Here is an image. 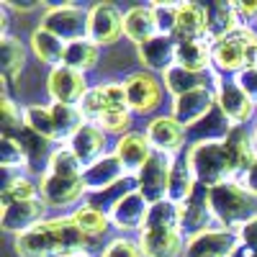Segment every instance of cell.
Here are the masks:
<instances>
[{
    "label": "cell",
    "instance_id": "44dd1931",
    "mask_svg": "<svg viewBox=\"0 0 257 257\" xmlns=\"http://www.w3.org/2000/svg\"><path fill=\"white\" fill-rule=\"evenodd\" d=\"M152 152H155L152 144H149L147 134H142V132H128V134L118 137L116 147H113V155L121 160L128 175H137L147 165V160L152 157Z\"/></svg>",
    "mask_w": 257,
    "mask_h": 257
},
{
    "label": "cell",
    "instance_id": "7c38bea8",
    "mask_svg": "<svg viewBox=\"0 0 257 257\" xmlns=\"http://www.w3.org/2000/svg\"><path fill=\"white\" fill-rule=\"evenodd\" d=\"M123 36V13L113 3H98L90 8L88 39L98 47H111Z\"/></svg>",
    "mask_w": 257,
    "mask_h": 257
},
{
    "label": "cell",
    "instance_id": "f907efd6",
    "mask_svg": "<svg viewBox=\"0 0 257 257\" xmlns=\"http://www.w3.org/2000/svg\"><path fill=\"white\" fill-rule=\"evenodd\" d=\"M231 257H257V252H254V249H249V247H244V244H239L237 249L231 252Z\"/></svg>",
    "mask_w": 257,
    "mask_h": 257
},
{
    "label": "cell",
    "instance_id": "d6a6232c",
    "mask_svg": "<svg viewBox=\"0 0 257 257\" xmlns=\"http://www.w3.org/2000/svg\"><path fill=\"white\" fill-rule=\"evenodd\" d=\"M13 137L21 142V147H24V152H26V157H29V170H39V165H41V167H44V173H47L49 157H52V152H54V149H49L52 142H47L44 137L34 134L29 126H24V128H21V132H16Z\"/></svg>",
    "mask_w": 257,
    "mask_h": 257
},
{
    "label": "cell",
    "instance_id": "ee69618b",
    "mask_svg": "<svg viewBox=\"0 0 257 257\" xmlns=\"http://www.w3.org/2000/svg\"><path fill=\"white\" fill-rule=\"evenodd\" d=\"M178 6L180 3H152V11H155V18H157V31L162 36H175Z\"/></svg>",
    "mask_w": 257,
    "mask_h": 257
},
{
    "label": "cell",
    "instance_id": "cb8c5ba5",
    "mask_svg": "<svg viewBox=\"0 0 257 257\" xmlns=\"http://www.w3.org/2000/svg\"><path fill=\"white\" fill-rule=\"evenodd\" d=\"M231 128L234 123L224 116V111L219 108V103H216V108H213L206 118H201L198 123H193L188 126V144H211V142H226V137L231 134Z\"/></svg>",
    "mask_w": 257,
    "mask_h": 257
},
{
    "label": "cell",
    "instance_id": "7bdbcfd3",
    "mask_svg": "<svg viewBox=\"0 0 257 257\" xmlns=\"http://www.w3.org/2000/svg\"><path fill=\"white\" fill-rule=\"evenodd\" d=\"M0 113H3V134H16L26 126L24 121V108L13 103L11 95H3L0 98Z\"/></svg>",
    "mask_w": 257,
    "mask_h": 257
},
{
    "label": "cell",
    "instance_id": "1f68e13d",
    "mask_svg": "<svg viewBox=\"0 0 257 257\" xmlns=\"http://www.w3.org/2000/svg\"><path fill=\"white\" fill-rule=\"evenodd\" d=\"M26 64V47L16 36H0V72L8 82H13Z\"/></svg>",
    "mask_w": 257,
    "mask_h": 257
},
{
    "label": "cell",
    "instance_id": "e575fe53",
    "mask_svg": "<svg viewBox=\"0 0 257 257\" xmlns=\"http://www.w3.org/2000/svg\"><path fill=\"white\" fill-rule=\"evenodd\" d=\"M72 221L82 229V234L85 237H90V239H98V237H103L105 231L111 229V219H108V213H103V211H98V208H93V206H77L72 213Z\"/></svg>",
    "mask_w": 257,
    "mask_h": 257
},
{
    "label": "cell",
    "instance_id": "7a4b0ae2",
    "mask_svg": "<svg viewBox=\"0 0 257 257\" xmlns=\"http://www.w3.org/2000/svg\"><path fill=\"white\" fill-rule=\"evenodd\" d=\"M185 237L180 231V213L173 201L149 206L147 221L139 229V244L144 257H183Z\"/></svg>",
    "mask_w": 257,
    "mask_h": 257
},
{
    "label": "cell",
    "instance_id": "d4e9b609",
    "mask_svg": "<svg viewBox=\"0 0 257 257\" xmlns=\"http://www.w3.org/2000/svg\"><path fill=\"white\" fill-rule=\"evenodd\" d=\"M211 39H188L178 41V57L175 64L185 67L193 75H208L213 70V57H211Z\"/></svg>",
    "mask_w": 257,
    "mask_h": 257
},
{
    "label": "cell",
    "instance_id": "d590c367",
    "mask_svg": "<svg viewBox=\"0 0 257 257\" xmlns=\"http://www.w3.org/2000/svg\"><path fill=\"white\" fill-rule=\"evenodd\" d=\"M47 173L49 175H57V178H67V180H82V173L85 167L80 165V160L75 157V152L64 144V147H57L52 157H49V165H47Z\"/></svg>",
    "mask_w": 257,
    "mask_h": 257
},
{
    "label": "cell",
    "instance_id": "7dc6e473",
    "mask_svg": "<svg viewBox=\"0 0 257 257\" xmlns=\"http://www.w3.org/2000/svg\"><path fill=\"white\" fill-rule=\"evenodd\" d=\"M237 237H239V244H244V247L257 252V216L237 229Z\"/></svg>",
    "mask_w": 257,
    "mask_h": 257
},
{
    "label": "cell",
    "instance_id": "ffe728a7",
    "mask_svg": "<svg viewBox=\"0 0 257 257\" xmlns=\"http://www.w3.org/2000/svg\"><path fill=\"white\" fill-rule=\"evenodd\" d=\"M67 147L75 152V157L80 160L82 167H90L93 162H98L100 157L108 155L105 152V147H108V134H105L100 126H95V123H85L80 132L70 139Z\"/></svg>",
    "mask_w": 257,
    "mask_h": 257
},
{
    "label": "cell",
    "instance_id": "ab89813d",
    "mask_svg": "<svg viewBox=\"0 0 257 257\" xmlns=\"http://www.w3.org/2000/svg\"><path fill=\"white\" fill-rule=\"evenodd\" d=\"M80 113L82 118L88 123H98L103 118V113L108 111V105H105V98H103V88L100 85H95V88H90L88 93H85V98L80 100Z\"/></svg>",
    "mask_w": 257,
    "mask_h": 257
},
{
    "label": "cell",
    "instance_id": "4fadbf2b",
    "mask_svg": "<svg viewBox=\"0 0 257 257\" xmlns=\"http://www.w3.org/2000/svg\"><path fill=\"white\" fill-rule=\"evenodd\" d=\"M47 203L44 201H6L3 203V216H0V226L8 234H26L29 229H34L36 224H41L47 216Z\"/></svg>",
    "mask_w": 257,
    "mask_h": 257
},
{
    "label": "cell",
    "instance_id": "603a6c76",
    "mask_svg": "<svg viewBox=\"0 0 257 257\" xmlns=\"http://www.w3.org/2000/svg\"><path fill=\"white\" fill-rule=\"evenodd\" d=\"M147 213H149L147 198L139 190H134L108 213V219H111V226L118 231H139L147 221Z\"/></svg>",
    "mask_w": 257,
    "mask_h": 257
},
{
    "label": "cell",
    "instance_id": "836d02e7",
    "mask_svg": "<svg viewBox=\"0 0 257 257\" xmlns=\"http://www.w3.org/2000/svg\"><path fill=\"white\" fill-rule=\"evenodd\" d=\"M98 59H100V47L93 44L90 39H82V41H72L67 44V54H64V67H72L77 72H90L98 67Z\"/></svg>",
    "mask_w": 257,
    "mask_h": 257
},
{
    "label": "cell",
    "instance_id": "f6af8a7d",
    "mask_svg": "<svg viewBox=\"0 0 257 257\" xmlns=\"http://www.w3.org/2000/svg\"><path fill=\"white\" fill-rule=\"evenodd\" d=\"M100 257H144V252H142L139 239H132V237H116V239H111L108 244L103 247Z\"/></svg>",
    "mask_w": 257,
    "mask_h": 257
},
{
    "label": "cell",
    "instance_id": "2e32d148",
    "mask_svg": "<svg viewBox=\"0 0 257 257\" xmlns=\"http://www.w3.org/2000/svg\"><path fill=\"white\" fill-rule=\"evenodd\" d=\"M213 108H216V88L208 85V82L173 100V116L185 128L193 126V123H198L201 118H206Z\"/></svg>",
    "mask_w": 257,
    "mask_h": 257
},
{
    "label": "cell",
    "instance_id": "f1b7e54d",
    "mask_svg": "<svg viewBox=\"0 0 257 257\" xmlns=\"http://www.w3.org/2000/svg\"><path fill=\"white\" fill-rule=\"evenodd\" d=\"M31 52L36 54L39 62H44L49 64V67H62V62H64V54H67V41H62L59 36L49 34L47 29H36L31 34Z\"/></svg>",
    "mask_w": 257,
    "mask_h": 257
},
{
    "label": "cell",
    "instance_id": "8992f818",
    "mask_svg": "<svg viewBox=\"0 0 257 257\" xmlns=\"http://www.w3.org/2000/svg\"><path fill=\"white\" fill-rule=\"evenodd\" d=\"M213 77V88H216V103L224 111V116L234 126H247L252 118H257V103L239 88L234 77H224L216 70L208 72Z\"/></svg>",
    "mask_w": 257,
    "mask_h": 257
},
{
    "label": "cell",
    "instance_id": "9a60e30c",
    "mask_svg": "<svg viewBox=\"0 0 257 257\" xmlns=\"http://www.w3.org/2000/svg\"><path fill=\"white\" fill-rule=\"evenodd\" d=\"M239 247L237 231L213 226L198 237L185 242V254L183 257H231V252Z\"/></svg>",
    "mask_w": 257,
    "mask_h": 257
},
{
    "label": "cell",
    "instance_id": "30bf717a",
    "mask_svg": "<svg viewBox=\"0 0 257 257\" xmlns=\"http://www.w3.org/2000/svg\"><path fill=\"white\" fill-rule=\"evenodd\" d=\"M123 88H126V98H128L132 113L149 116L152 111L160 108L165 88H162V80H157L152 72H147V70L132 72L123 80Z\"/></svg>",
    "mask_w": 257,
    "mask_h": 257
},
{
    "label": "cell",
    "instance_id": "f546056e",
    "mask_svg": "<svg viewBox=\"0 0 257 257\" xmlns=\"http://www.w3.org/2000/svg\"><path fill=\"white\" fill-rule=\"evenodd\" d=\"M242 29V21L234 11V3H216L208 6V39L219 41L224 36H231Z\"/></svg>",
    "mask_w": 257,
    "mask_h": 257
},
{
    "label": "cell",
    "instance_id": "4dcf8cb0",
    "mask_svg": "<svg viewBox=\"0 0 257 257\" xmlns=\"http://www.w3.org/2000/svg\"><path fill=\"white\" fill-rule=\"evenodd\" d=\"M139 188V183H137V175H126L123 180H118L116 185H111V188H105V190H100V193H88V206H93V208H98V211H103V213H111L128 193H134Z\"/></svg>",
    "mask_w": 257,
    "mask_h": 257
},
{
    "label": "cell",
    "instance_id": "60d3db41",
    "mask_svg": "<svg viewBox=\"0 0 257 257\" xmlns=\"http://www.w3.org/2000/svg\"><path fill=\"white\" fill-rule=\"evenodd\" d=\"M132 121H134L132 108H116V111H105L103 118H100L95 126H100L105 134H118V137H123V134L132 132Z\"/></svg>",
    "mask_w": 257,
    "mask_h": 257
},
{
    "label": "cell",
    "instance_id": "6da1fadb",
    "mask_svg": "<svg viewBox=\"0 0 257 257\" xmlns=\"http://www.w3.org/2000/svg\"><path fill=\"white\" fill-rule=\"evenodd\" d=\"M13 247L18 257H88L95 239L85 237L72 216H54L16 237Z\"/></svg>",
    "mask_w": 257,
    "mask_h": 257
},
{
    "label": "cell",
    "instance_id": "bcb514c9",
    "mask_svg": "<svg viewBox=\"0 0 257 257\" xmlns=\"http://www.w3.org/2000/svg\"><path fill=\"white\" fill-rule=\"evenodd\" d=\"M234 80L239 82V88L257 103V67H249V70H242L239 75H234Z\"/></svg>",
    "mask_w": 257,
    "mask_h": 257
},
{
    "label": "cell",
    "instance_id": "e0dca14e",
    "mask_svg": "<svg viewBox=\"0 0 257 257\" xmlns=\"http://www.w3.org/2000/svg\"><path fill=\"white\" fill-rule=\"evenodd\" d=\"M39 196L49 208H64L88 198V188L82 185V180H67L44 173L39 178Z\"/></svg>",
    "mask_w": 257,
    "mask_h": 257
},
{
    "label": "cell",
    "instance_id": "c3c4849f",
    "mask_svg": "<svg viewBox=\"0 0 257 257\" xmlns=\"http://www.w3.org/2000/svg\"><path fill=\"white\" fill-rule=\"evenodd\" d=\"M234 11H237L242 26H249V21H257V3H234Z\"/></svg>",
    "mask_w": 257,
    "mask_h": 257
},
{
    "label": "cell",
    "instance_id": "484cf974",
    "mask_svg": "<svg viewBox=\"0 0 257 257\" xmlns=\"http://www.w3.org/2000/svg\"><path fill=\"white\" fill-rule=\"evenodd\" d=\"M178 41L188 39H208V6L201 3H180L178 6Z\"/></svg>",
    "mask_w": 257,
    "mask_h": 257
},
{
    "label": "cell",
    "instance_id": "7402d4cb",
    "mask_svg": "<svg viewBox=\"0 0 257 257\" xmlns=\"http://www.w3.org/2000/svg\"><path fill=\"white\" fill-rule=\"evenodd\" d=\"M128 173L126 167L121 165V160L116 155H105L98 162H93L90 167H85L82 173V185L88 188V193H100L105 188L116 185L118 180H123Z\"/></svg>",
    "mask_w": 257,
    "mask_h": 257
},
{
    "label": "cell",
    "instance_id": "f35d334b",
    "mask_svg": "<svg viewBox=\"0 0 257 257\" xmlns=\"http://www.w3.org/2000/svg\"><path fill=\"white\" fill-rule=\"evenodd\" d=\"M0 167H6V170H26L29 167V157L13 134L0 137Z\"/></svg>",
    "mask_w": 257,
    "mask_h": 257
},
{
    "label": "cell",
    "instance_id": "b9f144b4",
    "mask_svg": "<svg viewBox=\"0 0 257 257\" xmlns=\"http://www.w3.org/2000/svg\"><path fill=\"white\" fill-rule=\"evenodd\" d=\"M0 198H3V203L6 201H39L41 198L39 196V183H34L26 175H21V178H16V183L11 188L0 190Z\"/></svg>",
    "mask_w": 257,
    "mask_h": 257
},
{
    "label": "cell",
    "instance_id": "ac0fdd59",
    "mask_svg": "<svg viewBox=\"0 0 257 257\" xmlns=\"http://www.w3.org/2000/svg\"><path fill=\"white\" fill-rule=\"evenodd\" d=\"M137 54H139V62L147 72H167L170 67L175 64V57H178V39L175 36H162L157 34L155 39L144 41V44L137 47Z\"/></svg>",
    "mask_w": 257,
    "mask_h": 257
},
{
    "label": "cell",
    "instance_id": "9c48e42d",
    "mask_svg": "<svg viewBox=\"0 0 257 257\" xmlns=\"http://www.w3.org/2000/svg\"><path fill=\"white\" fill-rule=\"evenodd\" d=\"M178 213H180V231L185 239H193L198 234L219 226L216 224V216H213V208H211V193L206 185H198L196 193L178 206Z\"/></svg>",
    "mask_w": 257,
    "mask_h": 257
},
{
    "label": "cell",
    "instance_id": "52a82bcc",
    "mask_svg": "<svg viewBox=\"0 0 257 257\" xmlns=\"http://www.w3.org/2000/svg\"><path fill=\"white\" fill-rule=\"evenodd\" d=\"M88 21H90L88 8L75 6V3H62V6L47 8L44 18H41V29H47L49 34L72 44V41L88 39Z\"/></svg>",
    "mask_w": 257,
    "mask_h": 257
},
{
    "label": "cell",
    "instance_id": "8fae6325",
    "mask_svg": "<svg viewBox=\"0 0 257 257\" xmlns=\"http://www.w3.org/2000/svg\"><path fill=\"white\" fill-rule=\"evenodd\" d=\"M147 139L152 144L155 152H165V155H180L185 152V142H188V128L170 113V116H155L147 123Z\"/></svg>",
    "mask_w": 257,
    "mask_h": 257
},
{
    "label": "cell",
    "instance_id": "ba28073f",
    "mask_svg": "<svg viewBox=\"0 0 257 257\" xmlns=\"http://www.w3.org/2000/svg\"><path fill=\"white\" fill-rule=\"evenodd\" d=\"M173 155L165 152H152V157L147 160V165L137 173L139 193L147 198L149 206H155L160 201H167V188H170V173H173Z\"/></svg>",
    "mask_w": 257,
    "mask_h": 257
},
{
    "label": "cell",
    "instance_id": "74e56055",
    "mask_svg": "<svg viewBox=\"0 0 257 257\" xmlns=\"http://www.w3.org/2000/svg\"><path fill=\"white\" fill-rule=\"evenodd\" d=\"M201 85H206V80L201 75H193L188 72L185 67H180V64H173L165 75H162V88L173 95V98H180L190 90H196L201 88Z\"/></svg>",
    "mask_w": 257,
    "mask_h": 257
},
{
    "label": "cell",
    "instance_id": "681fc988",
    "mask_svg": "<svg viewBox=\"0 0 257 257\" xmlns=\"http://www.w3.org/2000/svg\"><path fill=\"white\" fill-rule=\"evenodd\" d=\"M239 183H242V188H244L247 193H252V196L257 198V162L247 170L242 178H239Z\"/></svg>",
    "mask_w": 257,
    "mask_h": 257
},
{
    "label": "cell",
    "instance_id": "816d5d0a",
    "mask_svg": "<svg viewBox=\"0 0 257 257\" xmlns=\"http://www.w3.org/2000/svg\"><path fill=\"white\" fill-rule=\"evenodd\" d=\"M6 8H13V11H34L36 3H3Z\"/></svg>",
    "mask_w": 257,
    "mask_h": 257
},
{
    "label": "cell",
    "instance_id": "4316f807",
    "mask_svg": "<svg viewBox=\"0 0 257 257\" xmlns=\"http://www.w3.org/2000/svg\"><path fill=\"white\" fill-rule=\"evenodd\" d=\"M198 188V180H196V173L190 167V160H188V149L180 155H175V162H173V173H170V188H167V201H173L175 206L185 203L193 193Z\"/></svg>",
    "mask_w": 257,
    "mask_h": 257
},
{
    "label": "cell",
    "instance_id": "5bb4252c",
    "mask_svg": "<svg viewBox=\"0 0 257 257\" xmlns=\"http://www.w3.org/2000/svg\"><path fill=\"white\" fill-rule=\"evenodd\" d=\"M47 90H49V98L52 103H59V105H80V100L88 93V80H85L82 72L72 70V67H54L49 72V80H47Z\"/></svg>",
    "mask_w": 257,
    "mask_h": 257
},
{
    "label": "cell",
    "instance_id": "8d00e7d4",
    "mask_svg": "<svg viewBox=\"0 0 257 257\" xmlns=\"http://www.w3.org/2000/svg\"><path fill=\"white\" fill-rule=\"evenodd\" d=\"M24 121H26V126L31 128L34 134L44 137L52 144H59L57 126H54V118H52V105H26L24 108Z\"/></svg>",
    "mask_w": 257,
    "mask_h": 257
},
{
    "label": "cell",
    "instance_id": "3957f363",
    "mask_svg": "<svg viewBox=\"0 0 257 257\" xmlns=\"http://www.w3.org/2000/svg\"><path fill=\"white\" fill-rule=\"evenodd\" d=\"M208 193L216 224L224 229L237 231L242 224L257 216V198L242 188L239 180H226L221 185H213L208 188Z\"/></svg>",
    "mask_w": 257,
    "mask_h": 257
},
{
    "label": "cell",
    "instance_id": "83f0119b",
    "mask_svg": "<svg viewBox=\"0 0 257 257\" xmlns=\"http://www.w3.org/2000/svg\"><path fill=\"white\" fill-rule=\"evenodd\" d=\"M157 31V18L152 6H134L123 13V36L134 44H144V41L155 39Z\"/></svg>",
    "mask_w": 257,
    "mask_h": 257
},
{
    "label": "cell",
    "instance_id": "d6986e66",
    "mask_svg": "<svg viewBox=\"0 0 257 257\" xmlns=\"http://www.w3.org/2000/svg\"><path fill=\"white\" fill-rule=\"evenodd\" d=\"M224 147H226L229 162L234 167V178L239 180L247 170L257 162V137H254V132H249L247 126H234L231 134L224 142Z\"/></svg>",
    "mask_w": 257,
    "mask_h": 257
},
{
    "label": "cell",
    "instance_id": "5b68a950",
    "mask_svg": "<svg viewBox=\"0 0 257 257\" xmlns=\"http://www.w3.org/2000/svg\"><path fill=\"white\" fill-rule=\"evenodd\" d=\"M257 41V34L249 26H242L231 36H224L211 44V57H213V70L224 77H234L242 70H247V49Z\"/></svg>",
    "mask_w": 257,
    "mask_h": 257
},
{
    "label": "cell",
    "instance_id": "277c9868",
    "mask_svg": "<svg viewBox=\"0 0 257 257\" xmlns=\"http://www.w3.org/2000/svg\"><path fill=\"white\" fill-rule=\"evenodd\" d=\"M188 160H190L193 173H196L198 185L213 188V185H221L226 180H237L224 142L193 144V147H188Z\"/></svg>",
    "mask_w": 257,
    "mask_h": 257
},
{
    "label": "cell",
    "instance_id": "f5cc1de1",
    "mask_svg": "<svg viewBox=\"0 0 257 257\" xmlns=\"http://www.w3.org/2000/svg\"><path fill=\"white\" fill-rule=\"evenodd\" d=\"M254 137H257V126H254Z\"/></svg>",
    "mask_w": 257,
    "mask_h": 257
}]
</instances>
